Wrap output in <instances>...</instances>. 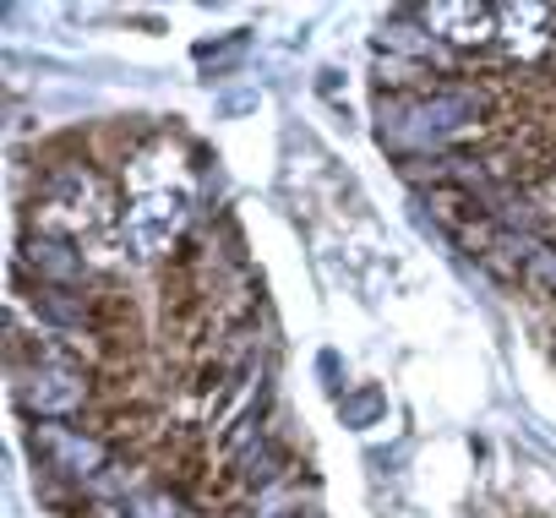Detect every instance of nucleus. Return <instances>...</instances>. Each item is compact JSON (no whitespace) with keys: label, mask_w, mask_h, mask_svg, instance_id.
Instances as JSON below:
<instances>
[{"label":"nucleus","mask_w":556,"mask_h":518,"mask_svg":"<svg viewBox=\"0 0 556 518\" xmlns=\"http://www.w3.org/2000/svg\"><path fill=\"white\" fill-rule=\"evenodd\" d=\"M28 453H34L39 475L72 480L83 491L115 464V442L99 437L93 426H77V420H34L28 426Z\"/></svg>","instance_id":"nucleus-1"},{"label":"nucleus","mask_w":556,"mask_h":518,"mask_svg":"<svg viewBox=\"0 0 556 518\" xmlns=\"http://www.w3.org/2000/svg\"><path fill=\"white\" fill-rule=\"evenodd\" d=\"M12 399L28 420H77L93 409V371L83 366H34L17 361L12 366Z\"/></svg>","instance_id":"nucleus-2"},{"label":"nucleus","mask_w":556,"mask_h":518,"mask_svg":"<svg viewBox=\"0 0 556 518\" xmlns=\"http://www.w3.org/2000/svg\"><path fill=\"white\" fill-rule=\"evenodd\" d=\"M12 274L28 290H93L83 245L77 240H55V235H23Z\"/></svg>","instance_id":"nucleus-3"},{"label":"nucleus","mask_w":556,"mask_h":518,"mask_svg":"<svg viewBox=\"0 0 556 518\" xmlns=\"http://www.w3.org/2000/svg\"><path fill=\"white\" fill-rule=\"evenodd\" d=\"M534 301H556V245L551 240H540V251L523 263V279H518Z\"/></svg>","instance_id":"nucleus-4"},{"label":"nucleus","mask_w":556,"mask_h":518,"mask_svg":"<svg viewBox=\"0 0 556 518\" xmlns=\"http://www.w3.org/2000/svg\"><path fill=\"white\" fill-rule=\"evenodd\" d=\"M126 513H131V518H180L186 507H180V491H169V485L153 480V485H142V491L126 502Z\"/></svg>","instance_id":"nucleus-5"},{"label":"nucleus","mask_w":556,"mask_h":518,"mask_svg":"<svg viewBox=\"0 0 556 518\" xmlns=\"http://www.w3.org/2000/svg\"><path fill=\"white\" fill-rule=\"evenodd\" d=\"M83 518H131V513H126V507H110V502H93Z\"/></svg>","instance_id":"nucleus-6"},{"label":"nucleus","mask_w":556,"mask_h":518,"mask_svg":"<svg viewBox=\"0 0 556 518\" xmlns=\"http://www.w3.org/2000/svg\"><path fill=\"white\" fill-rule=\"evenodd\" d=\"M180 518H213V513H180Z\"/></svg>","instance_id":"nucleus-7"}]
</instances>
